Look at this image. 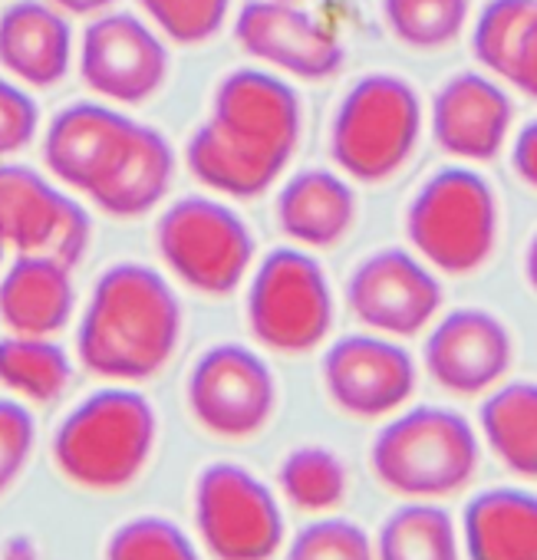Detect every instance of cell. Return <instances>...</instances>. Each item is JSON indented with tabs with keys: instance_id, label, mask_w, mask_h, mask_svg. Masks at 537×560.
Masks as SVG:
<instances>
[{
	"instance_id": "6da1fadb",
	"label": "cell",
	"mask_w": 537,
	"mask_h": 560,
	"mask_svg": "<svg viewBox=\"0 0 537 560\" xmlns=\"http://www.w3.org/2000/svg\"><path fill=\"white\" fill-rule=\"evenodd\" d=\"M301 132V93L275 70L241 67L218 80L208 119L185 142V168L211 195L250 201L281 182Z\"/></svg>"
},
{
	"instance_id": "7a4b0ae2",
	"label": "cell",
	"mask_w": 537,
	"mask_h": 560,
	"mask_svg": "<svg viewBox=\"0 0 537 560\" xmlns=\"http://www.w3.org/2000/svg\"><path fill=\"white\" fill-rule=\"evenodd\" d=\"M185 334V307L172 277L119 260L106 267L77 320V360L103 383H145L159 376Z\"/></svg>"
},
{
	"instance_id": "3957f363",
	"label": "cell",
	"mask_w": 537,
	"mask_h": 560,
	"mask_svg": "<svg viewBox=\"0 0 537 560\" xmlns=\"http://www.w3.org/2000/svg\"><path fill=\"white\" fill-rule=\"evenodd\" d=\"M155 442L159 412L149 396L129 383H106L60 419L50 452L70 485L93 494H116L142 478Z\"/></svg>"
},
{
	"instance_id": "277c9868",
	"label": "cell",
	"mask_w": 537,
	"mask_h": 560,
	"mask_svg": "<svg viewBox=\"0 0 537 560\" xmlns=\"http://www.w3.org/2000/svg\"><path fill=\"white\" fill-rule=\"evenodd\" d=\"M481 462L475 425L448 406L399 409L370 445L376 481L406 501H442L471 485Z\"/></svg>"
},
{
	"instance_id": "5b68a950",
	"label": "cell",
	"mask_w": 537,
	"mask_h": 560,
	"mask_svg": "<svg viewBox=\"0 0 537 560\" xmlns=\"http://www.w3.org/2000/svg\"><path fill=\"white\" fill-rule=\"evenodd\" d=\"M406 237L435 273H475L498 241L494 188L465 162L439 168L406 208Z\"/></svg>"
},
{
	"instance_id": "8992f818",
	"label": "cell",
	"mask_w": 537,
	"mask_h": 560,
	"mask_svg": "<svg viewBox=\"0 0 537 560\" xmlns=\"http://www.w3.org/2000/svg\"><path fill=\"white\" fill-rule=\"evenodd\" d=\"M422 122V100L409 80L370 73L343 93L334 113L330 159L350 182H386L416 152Z\"/></svg>"
},
{
	"instance_id": "52a82bcc",
	"label": "cell",
	"mask_w": 537,
	"mask_h": 560,
	"mask_svg": "<svg viewBox=\"0 0 537 560\" xmlns=\"http://www.w3.org/2000/svg\"><path fill=\"white\" fill-rule=\"evenodd\" d=\"M244 317L250 337L271 353L301 357L334 330V291L320 260L297 244L267 250L247 273Z\"/></svg>"
},
{
	"instance_id": "ba28073f",
	"label": "cell",
	"mask_w": 537,
	"mask_h": 560,
	"mask_svg": "<svg viewBox=\"0 0 537 560\" xmlns=\"http://www.w3.org/2000/svg\"><path fill=\"white\" fill-rule=\"evenodd\" d=\"M155 250L172 280L205 298L234 294L254 267V234L218 195L172 201L155 221Z\"/></svg>"
},
{
	"instance_id": "9c48e42d",
	"label": "cell",
	"mask_w": 537,
	"mask_h": 560,
	"mask_svg": "<svg viewBox=\"0 0 537 560\" xmlns=\"http://www.w3.org/2000/svg\"><path fill=\"white\" fill-rule=\"evenodd\" d=\"M191 517L211 560H275L288 544L275 488L237 462H211L198 471Z\"/></svg>"
},
{
	"instance_id": "30bf717a",
	"label": "cell",
	"mask_w": 537,
	"mask_h": 560,
	"mask_svg": "<svg viewBox=\"0 0 537 560\" xmlns=\"http://www.w3.org/2000/svg\"><path fill=\"white\" fill-rule=\"evenodd\" d=\"M185 402L214 439L247 442L278 412V380L267 360L244 343H214L188 370Z\"/></svg>"
},
{
	"instance_id": "8fae6325",
	"label": "cell",
	"mask_w": 537,
	"mask_h": 560,
	"mask_svg": "<svg viewBox=\"0 0 537 560\" xmlns=\"http://www.w3.org/2000/svg\"><path fill=\"white\" fill-rule=\"evenodd\" d=\"M77 70L86 90L119 109L142 106L168 80L165 37L139 14L103 11L77 40Z\"/></svg>"
},
{
	"instance_id": "7c38bea8",
	"label": "cell",
	"mask_w": 537,
	"mask_h": 560,
	"mask_svg": "<svg viewBox=\"0 0 537 560\" xmlns=\"http://www.w3.org/2000/svg\"><path fill=\"white\" fill-rule=\"evenodd\" d=\"M0 241L8 250L77 267L93 244V218L47 168L0 162Z\"/></svg>"
},
{
	"instance_id": "4fadbf2b",
	"label": "cell",
	"mask_w": 537,
	"mask_h": 560,
	"mask_svg": "<svg viewBox=\"0 0 537 560\" xmlns=\"http://www.w3.org/2000/svg\"><path fill=\"white\" fill-rule=\"evenodd\" d=\"M347 311L373 334L406 340L432 327L442 311L435 270L406 247L366 254L347 277Z\"/></svg>"
},
{
	"instance_id": "5bb4252c",
	"label": "cell",
	"mask_w": 537,
	"mask_h": 560,
	"mask_svg": "<svg viewBox=\"0 0 537 560\" xmlns=\"http://www.w3.org/2000/svg\"><path fill=\"white\" fill-rule=\"evenodd\" d=\"M330 402L363 422L389 419L409 406L419 386V370L409 350L383 334L363 330L327 347L320 363Z\"/></svg>"
},
{
	"instance_id": "9a60e30c",
	"label": "cell",
	"mask_w": 537,
	"mask_h": 560,
	"mask_svg": "<svg viewBox=\"0 0 537 560\" xmlns=\"http://www.w3.org/2000/svg\"><path fill=\"white\" fill-rule=\"evenodd\" d=\"M234 40L264 70L291 80L320 83L343 70V44L337 34L288 0H247L234 14Z\"/></svg>"
},
{
	"instance_id": "2e32d148",
	"label": "cell",
	"mask_w": 537,
	"mask_h": 560,
	"mask_svg": "<svg viewBox=\"0 0 537 560\" xmlns=\"http://www.w3.org/2000/svg\"><path fill=\"white\" fill-rule=\"evenodd\" d=\"M514 363L507 324L481 307H458L432 320L422 347L429 380L452 396H485L504 383Z\"/></svg>"
},
{
	"instance_id": "e0dca14e",
	"label": "cell",
	"mask_w": 537,
	"mask_h": 560,
	"mask_svg": "<svg viewBox=\"0 0 537 560\" xmlns=\"http://www.w3.org/2000/svg\"><path fill=\"white\" fill-rule=\"evenodd\" d=\"M139 119L126 109L83 100L60 109L44 132V168L70 191L90 198L126 155Z\"/></svg>"
},
{
	"instance_id": "ac0fdd59",
	"label": "cell",
	"mask_w": 537,
	"mask_h": 560,
	"mask_svg": "<svg viewBox=\"0 0 537 560\" xmlns=\"http://www.w3.org/2000/svg\"><path fill=\"white\" fill-rule=\"evenodd\" d=\"M514 106L501 80L491 73H455L432 96L429 126L435 145L465 162H491L511 139Z\"/></svg>"
},
{
	"instance_id": "d6986e66",
	"label": "cell",
	"mask_w": 537,
	"mask_h": 560,
	"mask_svg": "<svg viewBox=\"0 0 537 560\" xmlns=\"http://www.w3.org/2000/svg\"><path fill=\"white\" fill-rule=\"evenodd\" d=\"M73 18L50 0H14L0 11V70L27 90L63 83L77 63Z\"/></svg>"
},
{
	"instance_id": "ffe728a7",
	"label": "cell",
	"mask_w": 537,
	"mask_h": 560,
	"mask_svg": "<svg viewBox=\"0 0 537 560\" xmlns=\"http://www.w3.org/2000/svg\"><path fill=\"white\" fill-rule=\"evenodd\" d=\"M77 314L73 267L50 254H17L0 270V324L8 334L57 337Z\"/></svg>"
},
{
	"instance_id": "44dd1931",
	"label": "cell",
	"mask_w": 537,
	"mask_h": 560,
	"mask_svg": "<svg viewBox=\"0 0 537 560\" xmlns=\"http://www.w3.org/2000/svg\"><path fill=\"white\" fill-rule=\"evenodd\" d=\"M357 191L343 172L304 168L291 175L275 201L281 234L307 250L337 247L357 224Z\"/></svg>"
},
{
	"instance_id": "7402d4cb",
	"label": "cell",
	"mask_w": 537,
	"mask_h": 560,
	"mask_svg": "<svg viewBox=\"0 0 537 560\" xmlns=\"http://www.w3.org/2000/svg\"><path fill=\"white\" fill-rule=\"evenodd\" d=\"M458 534L468 560H537V494L507 485L478 491Z\"/></svg>"
},
{
	"instance_id": "603a6c76",
	"label": "cell",
	"mask_w": 537,
	"mask_h": 560,
	"mask_svg": "<svg viewBox=\"0 0 537 560\" xmlns=\"http://www.w3.org/2000/svg\"><path fill=\"white\" fill-rule=\"evenodd\" d=\"M471 54L485 73L537 100V0H488L471 27Z\"/></svg>"
},
{
	"instance_id": "cb8c5ba5",
	"label": "cell",
	"mask_w": 537,
	"mask_h": 560,
	"mask_svg": "<svg viewBox=\"0 0 537 560\" xmlns=\"http://www.w3.org/2000/svg\"><path fill=\"white\" fill-rule=\"evenodd\" d=\"M175 168H178V159H175V145L168 142V136L149 122H139L126 155L116 162L109 178L90 195V201L103 214L119 218V221L142 218L162 205V198L172 188Z\"/></svg>"
},
{
	"instance_id": "d4e9b609",
	"label": "cell",
	"mask_w": 537,
	"mask_h": 560,
	"mask_svg": "<svg viewBox=\"0 0 537 560\" xmlns=\"http://www.w3.org/2000/svg\"><path fill=\"white\" fill-rule=\"evenodd\" d=\"M478 429L511 475L537 481V383L514 380L485 393Z\"/></svg>"
},
{
	"instance_id": "484cf974",
	"label": "cell",
	"mask_w": 537,
	"mask_h": 560,
	"mask_svg": "<svg viewBox=\"0 0 537 560\" xmlns=\"http://www.w3.org/2000/svg\"><path fill=\"white\" fill-rule=\"evenodd\" d=\"M73 357L54 337H0V386L24 402H60L73 386Z\"/></svg>"
},
{
	"instance_id": "4316f807",
	"label": "cell",
	"mask_w": 537,
	"mask_h": 560,
	"mask_svg": "<svg viewBox=\"0 0 537 560\" xmlns=\"http://www.w3.org/2000/svg\"><path fill=\"white\" fill-rule=\"evenodd\" d=\"M376 560H462V534L439 501L399 504L373 537Z\"/></svg>"
},
{
	"instance_id": "83f0119b",
	"label": "cell",
	"mask_w": 537,
	"mask_h": 560,
	"mask_svg": "<svg viewBox=\"0 0 537 560\" xmlns=\"http://www.w3.org/2000/svg\"><path fill=\"white\" fill-rule=\"evenodd\" d=\"M350 488L343 458L327 445H297L278 465V491L304 514H334Z\"/></svg>"
},
{
	"instance_id": "f1b7e54d",
	"label": "cell",
	"mask_w": 537,
	"mask_h": 560,
	"mask_svg": "<svg viewBox=\"0 0 537 560\" xmlns=\"http://www.w3.org/2000/svg\"><path fill=\"white\" fill-rule=\"evenodd\" d=\"M389 34L409 50H442L462 37L471 0H383Z\"/></svg>"
},
{
	"instance_id": "f546056e",
	"label": "cell",
	"mask_w": 537,
	"mask_h": 560,
	"mask_svg": "<svg viewBox=\"0 0 537 560\" xmlns=\"http://www.w3.org/2000/svg\"><path fill=\"white\" fill-rule=\"evenodd\" d=\"M103 560H205L201 544L165 514H136L113 527Z\"/></svg>"
},
{
	"instance_id": "4dcf8cb0",
	"label": "cell",
	"mask_w": 537,
	"mask_h": 560,
	"mask_svg": "<svg viewBox=\"0 0 537 560\" xmlns=\"http://www.w3.org/2000/svg\"><path fill=\"white\" fill-rule=\"evenodd\" d=\"M136 4L142 18L178 47L214 40L231 18V0H136Z\"/></svg>"
},
{
	"instance_id": "1f68e13d",
	"label": "cell",
	"mask_w": 537,
	"mask_h": 560,
	"mask_svg": "<svg viewBox=\"0 0 537 560\" xmlns=\"http://www.w3.org/2000/svg\"><path fill=\"white\" fill-rule=\"evenodd\" d=\"M284 560H376V547L366 527L350 517L327 514L291 537Z\"/></svg>"
},
{
	"instance_id": "d6a6232c",
	"label": "cell",
	"mask_w": 537,
	"mask_h": 560,
	"mask_svg": "<svg viewBox=\"0 0 537 560\" xmlns=\"http://www.w3.org/2000/svg\"><path fill=\"white\" fill-rule=\"evenodd\" d=\"M37 448V419L17 396L0 399V498L27 471Z\"/></svg>"
},
{
	"instance_id": "836d02e7",
	"label": "cell",
	"mask_w": 537,
	"mask_h": 560,
	"mask_svg": "<svg viewBox=\"0 0 537 560\" xmlns=\"http://www.w3.org/2000/svg\"><path fill=\"white\" fill-rule=\"evenodd\" d=\"M40 132V109L31 90L8 73L0 77V162L21 155Z\"/></svg>"
},
{
	"instance_id": "e575fe53",
	"label": "cell",
	"mask_w": 537,
	"mask_h": 560,
	"mask_svg": "<svg viewBox=\"0 0 537 560\" xmlns=\"http://www.w3.org/2000/svg\"><path fill=\"white\" fill-rule=\"evenodd\" d=\"M511 168L514 175L537 191V119H530L517 136H514V145H511Z\"/></svg>"
},
{
	"instance_id": "d590c367",
	"label": "cell",
	"mask_w": 537,
	"mask_h": 560,
	"mask_svg": "<svg viewBox=\"0 0 537 560\" xmlns=\"http://www.w3.org/2000/svg\"><path fill=\"white\" fill-rule=\"evenodd\" d=\"M54 8H60L67 18H96V14H103V11H113L119 0H50Z\"/></svg>"
},
{
	"instance_id": "8d00e7d4",
	"label": "cell",
	"mask_w": 537,
	"mask_h": 560,
	"mask_svg": "<svg viewBox=\"0 0 537 560\" xmlns=\"http://www.w3.org/2000/svg\"><path fill=\"white\" fill-rule=\"evenodd\" d=\"M524 277H527V288L537 294V231H534V237L527 241V250H524Z\"/></svg>"
},
{
	"instance_id": "74e56055",
	"label": "cell",
	"mask_w": 537,
	"mask_h": 560,
	"mask_svg": "<svg viewBox=\"0 0 537 560\" xmlns=\"http://www.w3.org/2000/svg\"><path fill=\"white\" fill-rule=\"evenodd\" d=\"M4 257H8V244L0 241V270H4Z\"/></svg>"
},
{
	"instance_id": "f35d334b",
	"label": "cell",
	"mask_w": 537,
	"mask_h": 560,
	"mask_svg": "<svg viewBox=\"0 0 537 560\" xmlns=\"http://www.w3.org/2000/svg\"><path fill=\"white\" fill-rule=\"evenodd\" d=\"M288 4H304V0H288Z\"/></svg>"
}]
</instances>
